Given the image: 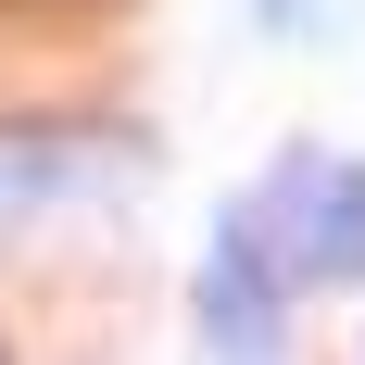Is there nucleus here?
Here are the masks:
<instances>
[{
  "label": "nucleus",
  "mask_w": 365,
  "mask_h": 365,
  "mask_svg": "<svg viewBox=\"0 0 365 365\" xmlns=\"http://www.w3.org/2000/svg\"><path fill=\"white\" fill-rule=\"evenodd\" d=\"M290 177H302V189H277V202L302 215L290 277H365V164H315V151H302Z\"/></svg>",
  "instance_id": "f257e3e1"
},
{
  "label": "nucleus",
  "mask_w": 365,
  "mask_h": 365,
  "mask_svg": "<svg viewBox=\"0 0 365 365\" xmlns=\"http://www.w3.org/2000/svg\"><path fill=\"white\" fill-rule=\"evenodd\" d=\"M202 328H215V340H277V302H264V264H252V215L215 240V290H202Z\"/></svg>",
  "instance_id": "f03ea898"
}]
</instances>
